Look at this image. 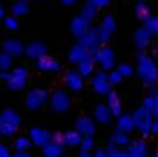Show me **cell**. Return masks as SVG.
I'll return each instance as SVG.
<instances>
[{
	"instance_id": "6da1fadb",
	"label": "cell",
	"mask_w": 158,
	"mask_h": 157,
	"mask_svg": "<svg viewBox=\"0 0 158 157\" xmlns=\"http://www.w3.org/2000/svg\"><path fill=\"white\" fill-rule=\"evenodd\" d=\"M137 74L140 80L148 86H155L158 83V68L152 55L140 52L137 55Z\"/></svg>"
},
{
	"instance_id": "7a4b0ae2",
	"label": "cell",
	"mask_w": 158,
	"mask_h": 157,
	"mask_svg": "<svg viewBox=\"0 0 158 157\" xmlns=\"http://www.w3.org/2000/svg\"><path fill=\"white\" fill-rule=\"evenodd\" d=\"M22 119L14 109H5L0 112V136L12 137L20 128Z\"/></svg>"
},
{
	"instance_id": "3957f363",
	"label": "cell",
	"mask_w": 158,
	"mask_h": 157,
	"mask_svg": "<svg viewBox=\"0 0 158 157\" xmlns=\"http://www.w3.org/2000/svg\"><path fill=\"white\" fill-rule=\"evenodd\" d=\"M28 77H29V71L28 68L25 66H17L14 68L12 71H6V77H5V82H6V86L11 89V91H20L26 86V82H28Z\"/></svg>"
},
{
	"instance_id": "277c9868",
	"label": "cell",
	"mask_w": 158,
	"mask_h": 157,
	"mask_svg": "<svg viewBox=\"0 0 158 157\" xmlns=\"http://www.w3.org/2000/svg\"><path fill=\"white\" fill-rule=\"evenodd\" d=\"M152 114L144 108H138L135 109V112L132 114V120H134V129H137L141 136H149L151 134V123H152Z\"/></svg>"
},
{
	"instance_id": "5b68a950",
	"label": "cell",
	"mask_w": 158,
	"mask_h": 157,
	"mask_svg": "<svg viewBox=\"0 0 158 157\" xmlns=\"http://www.w3.org/2000/svg\"><path fill=\"white\" fill-rule=\"evenodd\" d=\"M49 100V94L46 89H42V88H34L31 89L28 94H26V100L25 105L29 111H37L40 109L43 105Z\"/></svg>"
},
{
	"instance_id": "8992f818",
	"label": "cell",
	"mask_w": 158,
	"mask_h": 157,
	"mask_svg": "<svg viewBox=\"0 0 158 157\" xmlns=\"http://www.w3.org/2000/svg\"><path fill=\"white\" fill-rule=\"evenodd\" d=\"M95 63L102 66L103 71H110L115 65V54L109 46H98L97 51L92 54Z\"/></svg>"
},
{
	"instance_id": "52a82bcc",
	"label": "cell",
	"mask_w": 158,
	"mask_h": 157,
	"mask_svg": "<svg viewBox=\"0 0 158 157\" xmlns=\"http://www.w3.org/2000/svg\"><path fill=\"white\" fill-rule=\"evenodd\" d=\"M49 102L54 112H66L71 108V97L64 89H57L49 97Z\"/></svg>"
},
{
	"instance_id": "ba28073f",
	"label": "cell",
	"mask_w": 158,
	"mask_h": 157,
	"mask_svg": "<svg viewBox=\"0 0 158 157\" xmlns=\"http://www.w3.org/2000/svg\"><path fill=\"white\" fill-rule=\"evenodd\" d=\"M78 43L89 54H94V52L97 51V48L102 45L100 43V39H98L97 28H89L81 37H78Z\"/></svg>"
},
{
	"instance_id": "9c48e42d",
	"label": "cell",
	"mask_w": 158,
	"mask_h": 157,
	"mask_svg": "<svg viewBox=\"0 0 158 157\" xmlns=\"http://www.w3.org/2000/svg\"><path fill=\"white\" fill-rule=\"evenodd\" d=\"M91 86H92V89H94L97 94H100V96H106V94L110 91L112 85H110L109 80H107L106 71L100 69V71H97V72L94 74V77L91 79Z\"/></svg>"
},
{
	"instance_id": "30bf717a",
	"label": "cell",
	"mask_w": 158,
	"mask_h": 157,
	"mask_svg": "<svg viewBox=\"0 0 158 157\" xmlns=\"http://www.w3.org/2000/svg\"><path fill=\"white\" fill-rule=\"evenodd\" d=\"M51 136H52V133H49L48 129L40 128V126H34L29 129L31 142H32V145H35L39 148H43L48 142H51Z\"/></svg>"
},
{
	"instance_id": "8fae6325",
	"label": "cell",
	"mask_w": 158,
	"mask_h": 157,
	"mask_svg": "<svg viewBox=\"0 0 158 157\" xmlns=\"http://www.w3.org/2000/svg\"><path fill=\"white\" fill-rule=\"evenodd\" d=\"M126 153L129 157H148L149 150H148V145H146L144 140L137 139V140H132V142L127 143Z\"/></svg>"
},
{
	"instance_id": "7c38bea8",
	"label": "cell",
	"mask_w": 158,
	"mask_h": 157,
	"mask_svg": "<svg viewBox=\"0 0 158 157\" xmlns=\"http://www.w3.org/2000/svg\"><path fill=\"white\" fill-rule=\"evenodd\" d=\"M75 129L81 136H94L95 134V120L88 117V116L78 117L77 123H75Z\"/></svg>"
},
{
	"instance_id": "4fadbf2b",
	"label": "cell",
	"mask_w": 158,
	"mask_h": 157,
	"mask_svg": "<svg viewBox=\"0 0 158 157\" xmlns=\"http://www.w3.org/2000/svg\"><path fill=\"white\" fill-rule=\"evenodd\" d=\"M64 85L71 91H80L83 88V77H81V74L78 71H75V69H69L64 74Z\"/></svg>"
},
{
	"instance_id": "5bb4252c",
	"label": "cell",
	"mask_w": 158,
	"mask_h": 157,
	"mask_svg": "<svg viewBox=\"0 0 158 157\" xmlns=\"http://www.w3.org/2000/svg\"><path fill=\"white\" fill-rule=\"evenodd\" d=\"M35 62H37V68L43 72H58L60 71V63L48 54L39 57Z\"/></svg>"
},
{
	"instance_id": "9a60e30c",
	"label": "cell",
	"mask_w": 158,
	"mask_h": 157,
	"mask_svg": "<svg viewBox=\"0 0 158 157\" xmlns=\"http://www.w3.org/2000/svg\"><path fill=\"white\" fill-rule=\"evenodd\" d=\"M89 28H91V20H89L88 17H85V15L75 17V19L72 20V23H71V31H72V34H74L77 39L81 37Z\"/></svg>"
},
{
	"instance_id": "2e32d148",
	"label": "cell",
	"mask_w": 158,
	"mask_h": 157,
	"mask_svg": "<svg viewBox=\"0 0 158 157\" xmlns=\"http://www.w3.org/2000/svg\"><path fill=\"white\" fill-rule=\"evenodd\" d=\"M134 42L140 51H144L152 42V34L146 28H138L134 34Z\"/></svg>"
},
{
	"instance_id": "e0dca14e",
	"label": "cell",
	"mask_w": 158,
	"mask_h": 157,
	"mask_svg": "<svg viewBox=\"0 0 158 157\" xmlns=\"http://www.w3.org/2000/svg\"><path fill=\"white\" fill-rule=\"evenodd\" d=\"M46 51H48V46H46L43 42H40V40H34V42H31V43L25 48L26 55H28L31 60H37L39 57L45 55Z\"/></svg>"
},
{
	"instance_id": "ac0fdd59",
	"label": "cell",
	"mask_w": 158,
	"mask_h": 157,
	"mask_svg": "<svg viewBox=\"0 0 158 157\" xmlns=\"http://www.w3.org/2000/svg\"><path fill=\"white\" fill-rule=\"evenodd\" d=\"M106 105L112 114V117H118L121 112H123V108H121V102H120V97L115 91H109L106 94Z\"/></svg>"
},
{
	"instance_id": "d6986e66",
	"label": "cell",
	"mask_w": 158,
	"mask_h": 157,
	"mask_svg": "<svg viewBox=\"0 0 158 157\" xmlns=\"http://www.w3.org/2000/svg\"><path fill=\"white\" fill-rule=\"evenodd\" d=\"M3 51L8 52L11 57H20L25 52V45L17 39H8L3 42Z\"/></svg>"
},
{
	"instance_id": "ffe728a7",
	"label": "cell",
	"mask_w": 158,
	"mask_h": 157,
	"mask_svg": "<svg viewBox=\"0 0 158 157\" xmlns=\"http://www.w3.org/2000/svg\"><path fill=\"white\" fill-rule=\"evenodd\" d=\"M94 120L100 125H109L112 120V114L106 103H98L94 109Z\"/></svg>"
},
{
	"instance_id": "44dd1931",
	"label": "cell",
	"mask_w": 158,
	"mask_h": 157,
	"mask_svg": "<svg viewBox=\"0 0 158 157\" xmlns=\"http://www.w3.org/2000/svg\"><path fill=\"white\" fill-rule=\"evenodd\" d=\"M143 106L152 114V117H157L158 119V91L157 89L152 88L149 91V94L143 100Z\"/></svg>"
},
{
	"instance_id": "7402d4cb",
	"label": "cell",
	"mask_w": 158,
	"mask_h": 157,
	"mask_svg": "<svg viewBox=\"0 0 158 157\" xmlns=\"http://www.w3.org/2000/svg\"><path fill=\"white\" fill-rule=\"evenodd\" d=\"M77 66H78L77 71L81 74V77H91L94 72V66H95V60H94L92 54H88L83 60H80L77 63Z\"/></svg>"
},
{
	"instance_id": "603a6c76",
	"label": "cell",
	"mask_w": 158,
	"mask_h": 157,
	"mask_svg": "<svg viewBox=\"0 0 158 157\" xmlns=\"http://www.w3.org/2000/svg\"><path fill=\"white\" fill-rule=\"evenodd\" d=\"M81 137L83 136L77 129L66 131V133H61V143H63V146H77V145H80Z\"/></svg>"
},
{
	"instance_id": "cb8c5ba5",
	"label": "cell",
	"mask_w": 158,
	"mask_h": 157,
	"mask_svg": "<svg viewBox=\"0 0 158 157\" xmlns=\"http://www.w3.org/2000/svg\"><path fill=\"white\" fill-rule=\"evenodd\" d=\"M117 129L118 131H123V133H132L134 129V120H132V116L131 114H120L117 117Z\"/></svg>"
},
{
	"instance_id": "d4e9b609",
	"label": "cell",
	"mask_w": 158,
	"mask_h": 157,
	"mask_svg": "<svg viewBox=\"0 0 158 157\" xmlns=\"http://www.w3.org/2000/svg\"><path fill=\"white\" fill-rule=\"evenodd\" d=\"M88 54H89V52L78 43V45H75V46H72V48L69 50V52H68V62L72 63V65H77V63H78L80 60H83Z\"/></svg>"
},
{
	"instance_id": "484cf974",
	"label": "cell",
	"mask_w": 158,
	"mask_h": 157,
	"mask_svg": "<svg viewBox=\"0 0 158 157\" xmlns=\"http://www.w3.org/2000/svg\"><path fill=\"white\" fill-rule=\"evenodd\" d=\"M43 156L45 157H61L63 153H64V146L57 143V142H48L43 148Z\"/></svg>"
},
{
	"instance_id": "4316f807",
	"label": "cell",
	"mask_w": 158,
	"mask_h": 157,
	"mask_svg": "<svg viewBox=\"0 0 158 157\" xmlns=\"http://www.w3.org/2000/svg\"><path fill=\"white\" fill-rule=\"evenodd\" d=\"M109 143H112V145H115V146H118V148H121V146H127V143H129V136H127L126 133L117 129V131L110 136Z\"/></svg>"
},
{
	"instance_id": "83f0119b",
	"label": "cell",
	"mask_w": 158,
	"mask_h": 157,
	"mask_svg": "<svg viewBox=\"0 0 158 157\" xmlns=\"http://www.w3.org/2000/svg\"><path fill=\"white\" fill-rule=\"evenodd\" d=\"M31 146H32V142H31V139L26 137V136H20V137H17V139L14 140V148H15V151H28Z\"/></svg>"
},
{
	"instance_id": "f1b7e54d",
	"label": "cell",
	"mask_w": 158,
	"mask_h": 157,
	"mask_svg": "<svg viewBox=\"0 0 158 157\" xmlns=\"http://www.w3.org/2000/svg\"><path fill=\"white\" fill-rule=\"evenodd\" d=\"M12 66V57L8 52H0V71H9Z\"/></svg>"
},
{
	"instance_id": "f546056e",
	"label": "cell",
	"mask_w": 158,
	"mask_h": 157,
	"mask_svg": "<svg viewBox=\"0 0 158 157\" xmlns=\"http://www.w3.org/2000/svg\"><path fill=\"white\" fill-rule=\"evenodd\" d=\"M80 145H81V150H83V151H91V150H94V146H95L94 136H83Z\"/></svg>"
},
{
	"instance_id": "4dcf8cb0",
	"label": "cell",
	"mask_w": 158,
	"mask_h": 157,
	"mask_svg": "<svg viewBox=\"0 0 158 157\" xmlns=\"http://www.w3.org/2000/svg\"><path fill=\"white\" fill-rule=\"evenodd\" d=\"M117 71H118L123 77H131V76L135 72V69L132 68L131 63H120L118 68H117Z\"/></svg>"
},
{
	"instance_id": "1f68e13d",
	"label": "cell",
	"mask_w": 158,
	"mask_h": 157,
	"mask_svg": "<svg viewBox=\"0 0 158 157\" xmlns=\"http://www.w3.org/2000/svg\"><path fill=\"white\" fill-rule=\"evenodd\" d=\"M100 28H103V29L107 31L109 34H112V33L115 31V22H114V17H112V15H106L105 19H103V23H102Z\"/></svg>"
},
{
	"instance_id": "d6a6232c",
	"label": "cell",
	"mask_w": 158,
	"mask_h": 157,
	"mask_svg": "<svg viewBox=\"0 0 158 157\" xmlns=\"http://www.w3.org/2000/svg\"><path fill=\"white\" fill-rule=\"evenodd\" d=\"M149 15H151V14H149L148 6H146L144 3H138V6H137V17H138L140 20H143V22H144Z\"/></svg>"
},
{
	"instance_id": "836d02e7",
	"label": "cell",
	"mask_w": 158,
	"mask_h": 157,
	"mask_svg": "<svg viewBox=\"0 0 158 157\" xmlns=\"http://www.w3.org/2000/svg\"><path fill=\"white\" fill-rule=\"evenodd\" d=\"M107 80H109V83L114 86V85H118V83L123 80V76L115 69V71H110V72L107 74Z\"/></svg>"
},
{
	"instance_id": "e575fe53",
	"label": "cell",
	"mask_w": 158,
	"mask_h": 157,
	"mask_svg": "<svg viewBox=\"0 0 158 157\" xmlns=\"http://www.w3.org/2000/svg\"><path fill=\"white\" fill-rule=\"evenodd\" d=\"M26 5L23 3V2H20V3H15L14 6H12V14L14 15H25L26 14Z\"/></svg>"
},
{
	"instance_id": "d590c367",
	"label": "cell",
	"mask_w": 158,
	"mask_h": 157,
	"mask_svg": "<svg viewBox=\"0 0 158 157\" xmlns=\"http://www.w3.org/2000/svg\"><path fill=\"white\" fill-rule=\"evenodd\" d=\"M5 26H6V29L14 31V29L19 28V22H17L14 17H6V19H5Z\"/></svg>"
},
{
	"instance_id": "8d00e7d4",
	"label": "cell",
	"mask_w": 158,
	"mask_h": 157,
	"mask_svg": "<svg viewBox=\"0 0 158 157\" xmlns=\"http://www.w3.org/2000/svg\"><path fill=\"white\" fill-rule=\"evenodd\" d=\"M120 151H121V150H120L118 146H115V145L109 143V146L106 148V156L107 157H118Z\"/></svg>"
},
{
	"instance_id": "74e56055",
	"label": "cell",
	"mask_w": 158,
	"mask_h": 157,
	"mask_svg": "<svg viewBox=\"0 0 158 157\" xmlns=\"http://www.w3.org/2000/svg\"><path fill=\"white\" fill-rule=\"evenodd\" d=\"M83 15L88 17L89 20H92L95 15H97V11H95V6H86L85 11H83Z\"/></svg>"
},
{
	"instance_id": "f35d334b",
	"label": "cell",
	"mask_w": 158,
	"mask_h": 157,
	"mask_svg": "<svg viewBox=\"0 0 158 157\" xmlns=\"http://www.w3.org/2000/svg\"><path fill=\"white\" fill-rule=\"evenodd\" d=\"M0 157H11L9 148H8L5 143H2V142H0Z\"/></svg>"
},
{
	"instance_id": "ab89813d",
	"label": "cell",
	"mask_w": 158,
	"mask_h": 157,
	"mask_svg": "<svg viewBox=\"0 0 158 157\" xmlns=\"http://www.w3.org/2000/svg\"><path fill=\"white\" fill-rule=\"evenodd\" d=\"M151 134H158V119L157 117H154L152 119V123H151Z\"/></svg>"
},
{
	"instance_id": "60d3db41",
	"label": "cell",
	"mask_w": 158,
	"mask_h": 157,
	"mask_svg": "<svg viewBox=\"0 0 158 157\" xmlns=\"http://www.w3.org/2000/svg\"><path fill=\"white\" fill-rule=\"evenodd\" d=\"M92 157H107L106 156V150H103V148H97Z\"/></svg>"
},
{
	"instance_id": "b9f144b4",
	"label": "cell",
	"mask_w": 158,
	"mask_h": 157,
	"mask_svg": "<svg viewBox=\"0 0 158 157\" xmlns=\"http://www.w3.org/2000/svg\"><path fill=\"white\" fill-rule=\"evenodd\" d=\"M11 157H31L26 151H15V154H11Z\"/></svg>"
},
{
	"instance_id": "7bdbcfd3",
	"label": "cell",
	"mask_w": 158,
	"mask_h": 157,
	"mask_svg": "<svg viewBox=\"0 0 158 157\" xmlns=\"http://www.w3.org/2000/svg\"><path fill=\"white\" fill-rule=\"evenodd\" d=\"M80 157H92V156H91V153H89V151H83V150H81Z\"/></svg>"
},
{
	"instance_id": "ee69618b",
	"label": "cell",
	"mask_w": 158,
	"mask_h": 157,
	"mask_svg": "<svg viewBox=\"0 0 158 157\" xmlns=\"http://www.w3.org/2000/svg\"><path fill=\"white\" fill-rule=\"evenodd\" d=\"M6 77V71H0V80H5Z\"/></svg>"
},
{
	"instance_id": "f6af8a7d",
	"label": "cell",
	"mask_w": 158,
	"mask_h": 157,
	"mask_svg": "<svg viewBox=\"0 0 158 157\" xmlns=\"http://www.w3.org/2000/svg\"><path fill=\"white\" fill-rule=\"evenodd\" d=\"M154 55H158V48L157 46H155V48H152V57H154Z\"/></svg>"
},
{
	"instance_id": "bcb514c9",
	"label": "cell",
	"mask_w": 158,
	"mask_h": 157,
	"mask_svg": "<svg viewBox=\"0 0 158 157\" xmlns=\"http://www.w3.org/2000/svg\"><path fill=\"white\" fill-rule=\"evenodd\" d=\"M3 15H5V11H3V8H2V5H0V20L3 19Z\"/></svg>"
},
{
	"instance_id": "7dc6e473",
	"label": "cell",
	"mask_w": 158,
	"mask_h": 157,
	"mask_svg": "<svg viewBox=\"0 0 158 157\" xmlns=\"http://www.w3.org/2000/svg\"><path fill=\"white\" fill-rule=\"evenodd\" d=\"M75 0H63V3H66V5H71V3H74Z\"/></svg>"
},
{
	"instance_id": "c3c4849f",
	"label": "cell",
	"mask_w": 158,
	"mask_h": 157,
	"mask_svg": "<svg viewBox=\"0 0 158 157\" xmlns=\"http://www.w3.org/2000/svg\"><path fill=\"white\" fill-rule=\"evenodd\" d=\"M154 157H158V150H155V153H154Z\"/></svg>"
},
{
	"instance_id": "681fc988",
	"label": "cell",
	"mask_w": 158,
	"mask_h": 157,
	"mask_svg": "<svg viewBox=\"0 0 158 157\" xmlns=\"http://www.w3.org/2000/svg\"><path fill=\"white\" fill-rule=\"evenodd\" d=\"M155 36H158V28H157V33H155Z\"/></svg>"
}]
</instances>
